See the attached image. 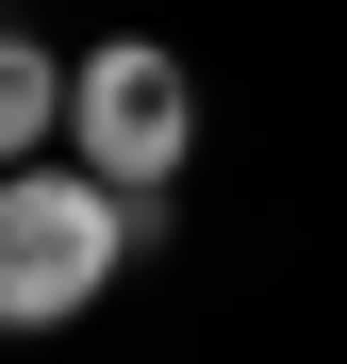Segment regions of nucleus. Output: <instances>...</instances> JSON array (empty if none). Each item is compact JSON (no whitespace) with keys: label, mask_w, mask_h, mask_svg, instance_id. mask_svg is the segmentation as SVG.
<instances>
[{"label":"nucleus","mask_w":347,"mask_h":364,"mask_svg":"<svg viewBox=\"0 0 347 364\" xmlns=\"http://www.w3.org/2000/svg\"><path fill=\"white\" fill-rule=\"evenodd\" d=\"M133 232H149V199L99 182L83 149H67V166H17V182H0V315H17V331L99 315V282L133 265Z\"/></svg>","instance_id":"1"},{"label":"nucleus","mask_w":347,"mask_h":364,"mask_svg":"<svg viewBox=\"0 0 347 364\" xmlns=\"http://www.w3.org/2000/svg\"><path fill=\"white\" fill-rule=\"evenodd\" d=\"M67 149L149 199V182L199 149V67H182L165 33H99V50H83V100H67Z\"/></svg>","instance_id":"2"},{"label":"nucleus","mask_w":347,"mask_h":364,"mask_svg":"<svg viewBox=\"0 0 347 364\" xmlns=\"http://www.w3.org/2000/svg\"><path fill=\"white\" fill-rule=\"evenodd\" d=\"M67 100H83V67H67V50H33V33L0 50V149H17V166L67 133Z\"/></svg>","instance_id":"3"}]
</instances>
